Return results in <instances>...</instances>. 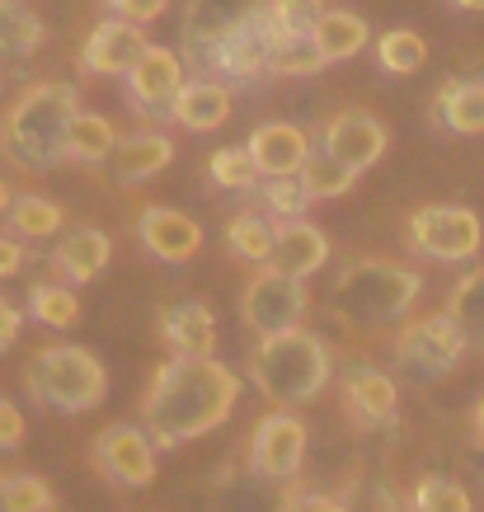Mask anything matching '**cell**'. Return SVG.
Masks as SVG:
<instances>
[{"mask_svg": "<svg viewBox=\"0 0 484 512\" xmlns=\"http://www.w3.org/2000/svg\"><path fill=\"white\" fill-rule=\"evenodd\" d=\"M386 146H391V132H386V123L367 109L334 113L325 123V132H320V151L334 156L339 165H353L358 174L372 170L376 160L386 156Z\"/></svg>", "mask_w": 484, "mask_h": 512, "instance_id": "13", "label": "cell"}, {"mask_svg": "<svg viewBox=\"0 0 484 512\" xmlns=\"http://www.w3.org/2000/svg\"><path fill=\"white\" fill-rule=\"evenodd\" d=\"M301 184H306L311 202H329V198H344L348 188L358 184V170H353V165H339V160L325 156V151H315V156L306 160V170H301Z\"/></svg>", "mask_w": 484, "mask_h": 512, "instance_id": "37", "label": "cell"}, {"mask_svg": "<svg viewBox=\"0 0 484 512\" xmlns=\"http://www.w3.org/2000/svg\"><path fill=\"white\" fill-rule=\"evenodd\" d=\"M273 268L292 273V278H315L329 264V235L311 226L306 217L278 221V240H273Z\"/></svg>", "mask_w": 484, "mask_h": 512, "instance_id": "21", "label": "cell"}, {"mask_svg": "<svg viewBox=\"0 0 484 512\" xmlns=\"http://www.w3.org/2000/svg\"><path fill=\"white\" fill-rule=\"evenodd\" d=\"M447 315L466 334L470 348H484V268H470L466 278H456L452 296H447Z\"/></svg>", "mask_w": 484, "mask_h": 512, "instance_id": "30", "label": "cell"}, {"mask_svg": "<svg viewBox=\"0 0 484 512\" xmlns=\"http://www.w3.org/2000/svg\"><path fill=\"white\" fill-rule=\"evenodd\" d=\"M90 466L113 484V489H146L156 484L160 470V447L146 423H109L99 428V437L90 442Z\"/></svg>", "mask_w": 484, "mask_h": 512, "instance_id": "9", "label": "cell"}, {"mask_svg": "<svg viewBox=\"0 0 484 512\" xmlns=\"http://www.w3.org/2000/svg\"><path fill=\"white\" fill-rule=\"evenodd\" d=\"M24 433H29V428H24L19 404H10L5 395H0V456H5V451H19V447H24Z\"/></svg>", "mask_w": 484, "mask_h": 512, "instance_id": "43", "label": "cell"}, {"mask_svg": "<svg viewBox=\"0 0 484 512\" xmlns=\"http://www.w3.org/2000/svg\"><path fill=\"white\" fill-rule=\"evenodd\" d=\"M47 29L29 0H0V57L5 62H29L43 47Z\"/></svg>", "mask_w": 484, "mask_h": 512, "instance_id": "26", "label": "cell"}, {"mask_svg": "<svg viewBox=\"0 0 484 512\" xmlns=\"http://www.w3.org/2000/svg\"><path fill=\"white\" fill-rule=\"evenodd\" d=\"M24 268V240L15 231H0V278H15Z\"/></svg>", "mask_w": 484, "mask_h": 512, "instance_id": "45", "label": "cell"}, {"mask_svg": "<svg viewBox=\"0 0 484 512\" xmlns=\"http://www.w3.org/2000/svg\"><path fill=\"white\" fill-rule=\"evenodd\" d=\"M344 409H348V419H353V428H362V433L391 428L395 414H400V390H395V381L381 367L358 362L344 376Z\"/></svg>", "mask_w": 484, "mask_h": 512, "instance_id": "16", "label": "cell"}, {"mask_svg": "<svg viewBox=\"0 0 484 512\" xmlns=\"http://www.w3.org/2000/svg\"><path fill=\"white\" fill-rule=\"evenodd\" d=\"M264 5H273V0H188V10H184V57H188V66L203 62L221 33L235 29L240 19L259 15Z\"/></svg>", "mask_w": 484, "mask_h": 512, "instance_id": "18", "label": "cell"}, {"mask_svg": "<svg viewBox=\"0 0 484 512\" xmlns=\"http://www.w3.org/2000/svg\"><path fill=\"white\" fill-rule=\"evenodd\" d=\"M325 52L315 43L311 29H287L282 33L278 52H273V76H315V71H325Z\"/></svg>", "mask_w": 484, "mask_h": 512, "instance_id": "35", "label": "cell"}, {"mask_svg": "<svg viewBox=\"0 0 484 512\" xmlns=\"http://www.w3.org/2000/svg\"><path fill=\"white\" fill-rule=\"evenodd\" d=\"M57 508V494L52 484L19 470V475H0V512H52Z\"/></svg>", "mask_w": 484, "mask_h": 512, "instance_id": "38", "label": "cell"}, {"mask_svg": "<svg viewBox=\"0 0 484 512\" xmlns=\"http://www.w3.org/2000/svg\"><path fill=\"white\" fill-rule=\"evenodd\" d=\"M245 372H250L254 390L268 404L297 409V404H311L329 386L334 357H329V343L320 334L297 325V329H282V334H268V339L254 343Z\"/></svg>", "mask_w": 484, "mask_h": 512, "instance_id": "3", "label": "cell"}, {"mask_svg": "<svg viewBox=\"0 0 484 512\" xmlns=\"http://www.w3.org/2000/svg\"><path fill=\"white\" fill-rule=\"evenodd\" d=\"M170 10V0H109V15L132 19V24H156Z\"/></svg>", "mask_w": 484, "mask_h": 512, "instance_id": "42", "label": "cell"}, {"mask_svg": "<svg viewBox=\"0 0 484 512\" xmlns=\"http://www.w3.org/2000/svg\"><path fill=\"white\" fill-rule=\"evenodd\" d=\"M423 278L395 259H353L329 287V306L353 325H391L419 301Z\"/></svg>", "mask_w": 484, "mask_h": 512, "instance_id": "5", "label": "cell"}, {"mask_svg": "<svg viewBox=\"0 0 484 512\" xmlns=\"http://www.w3.org/2000/svg\"><path fill=\"white\" fill-rule=\"evenodd\" d=\"M170 160H174V141L165 137V132H156V127H141V132L118 141V151H113L109 165H113V179L132 188V184L156 179Z\"/></svg>", "mask_w": 484, "mask_h": 512, "instance_id": "23", "label": "cell"}, {"mask_svg": "<svg viewBox=\"0 0 484 512\" xmlns=\"http://www.w3.org/2000/svg\"><path fill=\"white\" fill-rule=\"evenodd\" d=\"M137 240L141 249L160 259V264H188V259H198V249H203V226L184 212H174V207H141L137 217Z\"/></svg>", "mask_w": 484, "mask_h": 512, "instance_id": "15", "label": "cell"}, {"mask_svg": "<svg viewBox=\"0 0 484 512\" xmlns=\"http://www.w3.org/2000/svg\"><path fill=\"white\" fill-rule=\"evenodd\" d=\"M240 390L245 386L235 367H226L221 357H170L141 395V423L151 428L160 451H174L217 433L235 414Z\"/></svg>", "mask_w": 484, "mask_h": 512, "instance_id": "1", "label": "cell"}, {"mask_svg": "<svg viewBox=\"0 0 484 512\" xmlns=\"http://www.w3.org/2000/svg\"><path fill=\"white\" fill-rule=\"evenodd\" d=\"M123 80H127V104H132V113H141L146 123H174V99H179V90L188 85L184 57H179V52L151 43Z\"/></svg>", "mask_w": 484, "mask_h": 512, "instance_id": "11", "label": "cell"}, {"mask_svg": "<svg viewBox=\"0 0 484 512\" xmlns=\"http://www.w3.org/2000/svg\"><path fill=\"white\" fill-rule=\"evenodd\" d=\"M282 19L273 15V5H264L259 15L240 19L235 29H226L212 43L203 62L193 66V71H203V76H217L226 85H250L259 76H273V52L282 43Z\"/></svg>", "mask_w": 484, "mask_h": 512, "instance_id": "6", "label": "cell"}, {"mask_svg": "<svg viewBox=\"0 0 484 512\" xmlns=\"http://www.w3.org/2000/svg\"><path fill=\"white\" fill-rule=\"evenodd\" d=\"M306 306H311L306 278H292V273H282V268H273V264L259 268V273L245 282V292H240V320H245V329H250L254 339L297 329Z\"/></svg>", "mask_w": 484, "mask_h": 512, "instance_id": "10", "label": "cell"}, {"mask_svg": "<svg viewBox=\"0 0 484 512\" xmlns=\"http://www.w3.org/2000/svg\"><path fill=\"white\" fill-rule=\"evenodd\" d=\"M409 512H475V503H470L466 484L452 480V475H423L414 484Z\"/></svg>", "mask_w": 484, "mask_h": 512, "instance_id": "36", "label": "cell"}, {"mask_svg": "<svg viewBox=\"0 0 484 512\" xmlns=\"http://www.w3.org/2000/svg\"><path fill=\"white\" fill-rule=\"evenodd\" d=\"M118 127L104 118V113H76V123H71V132H66V156L76 160V165H104V160H113V151H118Z\"/></svg>", "mask_w": 484, "mask_h": 512, "instance_id": "29", "label": "cell"}, {"mask_svg": "<svg viewBox=\"0 0 484 512\" xmlns=\"http://www.w3.org/2000/svg\"><path fill=\"white\" fill-rule=\"evenodd\" d=\"M207 179L217 188H226V193H254L264 174L254 165L250 146H221V151L207 156Z\"/></svg>", "mask_w": 484, "mask_h": 512, "instance_id": "33", "label": "cell"}, {"mask_svg": "<svg viewBox=\"0 0 484 512\" xmlns=\"http://www.w3.org/2000/svg\"><path fill=\"white\" fill-rule=\"evenodd\" d=\"M306 442H311L306 423L292 409L273 404V414H264L250 433V470H259L273 484H292L306 466Z\"/></svg>", "mask_w": 484, "mask_h": 512, "instance_id": "12", "label": "cell"}, {"mask_svg": "<svg viewBox=\"0 0 484 512\" xmlns=\"http://www.w3.org/2000/svg\"><path fill=\"white\" fill-rule=\"evenodd\" d=\"M329 10V0H273V15L282 29H315V19Z\"/></svg>", "mask_w": 484, "mask_h": 512, "instance_id": "39", "label": "cell"}, {"mask_svg": "<svg viewBox=\"0 0 484 512\" xmlns=\"http://www.w3.org/2000/svg\"><path fill=\"white\" fill-rule=\"evenodd\" d=\"M282 512H353L348 503L329 494H311V489H292V494H282Z\"/></svg>", "mask_w": 484, "mask_h": 512, "instance_id": "41", "label": "cell"}, {"mask_svg": "<svg viewBox=\"0 0 484 512\" xmlns=\"http://www.w3.org/2000/svg\"><path fill=\"white\" fill-rule=\"evenodd\" d=\"M5 221H10V231H15L19 240H57V235L66 231L62 202L43 198V193H19V198L10 202Z\"/></svg>", "mask_w": 484, "mask_h": 512, "instance_id": "28", "label": "cell"}, {"mask_svg": "<svg viewBox=\"0 0 484 512\" xmlns=\"http://www.w3.org/2000/svg\"><path fill=\"white\" fill-rule=\"evenodd\" d=\"M315 43H320V52H325V62H353L358 52H367V43H372V29H367V19L358 15V10H348V5H329L325 15L315 19Z\"/></svg>", "mask_w": 484, "mask_h": 512, "instance_id": "25", "label": "cell"}, {"mask_svg": "<svg viewBox=\"0 0 484 512\" xmlns=\"http://www.w3.org/2000/svg\"><path fill=\"white\" fill-rule=\"evenodd\" d=\"M348 508L353 512H400V503H395V494H391V484L386 480H367Z\"/></svg>", "mask_w": 484, "mask_h": 512, "instance_id": "40", "label": "cell"}, {"mask_svg": "<svg viewBox=\"0 0 484 512\" xmlns=\"http://www.w3.org/2000/svg\"><path fill=\"white\" fill-rule=\"evenodd\" d=\"M160 339L170 343L174 357H217L221 329L217 311L207 306L203 296H184L160 311Z\"/></svg>", "mask_w": 484, "mask_h": 512, "instance_id": "17", "label": "cell"}, {"mask_svg": "<svg viewBox=\"0 0 484 512\" xmlns=\"http://www.w3.org/2000/svg\"><path fill=\"white\" fill-rule=\"evenodd\" d=\"M10 202H15V193H10V184H5V179H0V217H5V212H10Z\"/></svg>", "mask_w": 484, "mask_h": 512, "instance_id": "47", "label": "cell"}, {"mask_svg": "<svg viewBox=\"0 0 484 512\" xmlns=\"http://www.w3.org/2000/svg\"><path fill=\"white\" fill-rule=\"evenodd\" d=\"M29 315L47 329H76L80 301L71 292V282H33L29 287Z\"/></svg>", "mask_w": 484, "mask_h": 512, "instance_id": "32", "label": "cell"}, {"mask_svg": "<svg viewBox=\"0 0 484 512\" xmlns=\"http://www.w3.org/2000/svg\"><path fill=\"white\" fill-rule=\"evenodd\" d=\"M405 235L409 249L433 259V264H466L484 245V221L470 207H456V202H428L409 217Z\"/></svg>", "mask_w": 484, "mask_h": 512, "instance_id": "8", "label": "cell"}, {"mask_svg": "<svg viewBox=\"0 0 484 512\" xmlns=\"http://www.w3.org/2000/svg\"><path fill=\"white\" fill-rule=\"evenodd\" d=\"M452 5H461V10H470V15H484V0H452Z\"/></svg>", "mask_w": 484, "mask_h": 512, "instance_id": "48", "label": "cell"}, {"mask_svg": "<svg viewBox=\"0 0 484 512\" xmlns=\"http://www.w3.org/2000/svg\"><path fill=\"white\" fill-rule=\"evenodd\" d=\"M273 240H278V221L268 212H240V217L226 221V249L240 264L264 268L273 259Z\"/></svg>", "mask_w": 484, "mask_h": 512, "instance_id": "27", "label": "cell"}, {"mask_svg": "<svg viewBox=\"0 0 484 512\" xmlns=\"http://www.w3.org/2000/svg\"><path fill=\"white\" fill-rule=\"evenodd\" d=\"M376 62H381V71H391V76H414L428 62V43L414 29H386L376 38Z\"/></svg>", "mask_w": 484, "mask_h": 512, "instance_id": "34", "label": "cell"}, {"mask_svg": "<svg viewBox=\"0 0 484 512\" xmlns=\"http://www.w3.org/2000/svg\"><path fill=\"white\" fill-rule=\"evenodd\" d=\"M433 118L456 137H484V80H442L433 94Z\"/></svg>", "mask_w": 484, "mask_h": 512, "instance_id": "24", "label": "cell"}, {"mask_svg": "<svg viewBox=\"0 0 484 512\" xmlns=\"http://www.w3.org/2000/svg\"><path fill=\"white\" fill-rule=\"evenodd\" d=\"M235 99H231V85L217 76H188V85L179 90L174 99V123L188 127V132H217L226 118H231Z\"/></svg>", "mask_w": 484, "mask_h": 512, "instance_id": "22", "label": "cell"}, {"mask_svg": "<svg viewBox=\"0 0 484 512\" xmlns=\"http://www.w3.org/2000/svg\"><path fill=\"white\" fill-rule=\"evenodd\" d=\"M24 390L38 409H52V414H90L104 404L109 395V372L104 362L80 348V343H52V348H38L24 367Z\"/></svg>", "mask_w": 484, "mask_h": 512, "instance_id": "4", "label": "cell"}, {"mask_svg": "<svg viewBox=\"0 0 484 512\" xmlns=\"http://www.w3.org/2000/svg\"><path fill=\"white\" fill-rule=\"evenodd\" d=\"M80 113V90L66 80H38L19 94L0 118V156L19 170H57L66 165V132Z\"/></svg>", "mask_w": 484, "mask_h": 512, "instance_id": "2", "label": "cell"}, {"mask_svg": "<svg viewBox=\"0 0 484 512\" xmlns=\"http://www.w3.org/2000/svg\"><path fill=\"white\" fill-rule=\"evenodd\" d=\"M245 146H250L259 174H301L306 160L315 156L311 137H306L297 123H259Z\"/></svg>", "mask_w": 484, "mask_h": 512, "instance_id": "20", "label": "cell"}, {"mask_svg": "<svg viewBox=\"0 0 484 512\" xmlns=\"http://www.w3.org/2000/svg\"><path fill=\"white\" fill-rule=\"evenodd\" d=\"M470 428H475V433H470V437H475V442H480V447H484V400H480V409H475V419H470Z\"/></svg>", "mask_w": 484, "mask_h": 512, "instance_id": "46", "label": "cell"}, {"mask_svg": "<svg viewBox=\"0 0 484 512\" xmlns=\"http://www.w3.org/2000/svg\"><path fill=\"white\" fill-rule=\"evenodd\" d=\"M19 329H24V311L0 292V353H10V343L19 339Z\"/></svg>", "mask_w": 484, "mask_h": 512, "instance_id": "44", "label": "cell"}, {"mask_svg": "<svg viewBox=\"0 0 484 512\" xmlns=\"http://www.w3.org/2000/svg\"><path fill=\"white\" fill-rule=\"evenodd\" d=\"M47 264H52V273H57V278L71 282V287L94 282L104 268L113 264L109 231H99V226H66V231L57 235L52 254H47Z\"/></svg>", "mask_w": 484, "mask_h": 512, "instance_id": "19", "label": "cell"}, {"mask_svg": "<svg viewBox=\"0 0 484 512\" xmlns=\"http://www.w3.org/2000/svg\"><path fill=\"white\" fill-rule=\"evenodd\" d=\"M466 334L456 329V320L447 311L428 315V320H414V325L400 329L395 339V372L405 376L409 386H433L442 376H452L466 357Z\"/></svg>", "mask_w": 484, "mask_h": 512, "instance_id": "7", "label": "cell"}, {"mask_svg": "<svg viewBox=\"0 0 484 512\" xmlns=\"http://www.w3.org/2000/svg\"><path fill=\"white\" fill-rule=\"evenodd\" d=\"M141 29L146 24H132V19H118V15L94 24V33L80 47V71L85 76H127L141 62V52L151 47V38Z\"/></svg>", "mask_w": 484, "mask_h": 512, "instance_id": "14", "label": "cell"}, {"mask_svg": "<svg viewBox=\"0 0 484 512\" xmlns=\"http://www.w3.org/2000/svg\"><path fill=\"white\" fill-rule=\"evenodd\" d=\"M254 202H259V212H268L273 221H292L311 207V193L301 184V174H264L259 188H254Z\"/></svg>", "mask_w": 484, "mask_h": 512, "instance_id": "31", "label": "cell"}]
</instances>
